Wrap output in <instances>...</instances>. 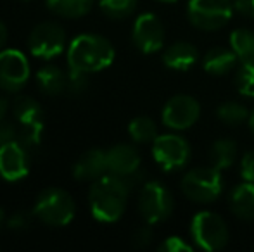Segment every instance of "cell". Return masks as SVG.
Segmentation results:
<instances>
[{"mask_svg": "<svg viewBox=\"0 0 254 252\" xmlns=\"http://www.w3.org/2000/svg\"><path fill=\"white\" fill-rule=\"evenodd\" d=\"M131 187L116 175H104L95 180L88 192L90 211L97 221L114 223L123 216Z\"/></svg>", "mask_w": 254, "mask_h": 252, "instance_id": "obj_1", "label": "cell"}, {"mask_svg": "<svg viewBox=\"0 0 254 252\" xmlns=\"http://www.w3.org/2000/svg\"><path fill=\"white\" fill-rule=\"evenodd\" d=\"M138 211L149 225L166 221L173 212V195L161 182H147L138 195Z\"/></svg>", "mask_w": 254, "mask_h": 252, "instance_id": "obj_7", "label": "cell"}, {"mask_svg": "<svg viewBox=\"0 0 254 252\" xmlns=\"http://www.w3.org/2000/svg\"><path fill=\"white\" fill-rule=\"evenodd\" d=\"M33 212L42 223L49 226H66L73 221L76 205L66 190L51 187L38 194Z\"/></svg>", "mask_w": 254, "mask_h": 252, "instance_id": "obj_3", "label": "cell"}, {"mask_svg": "<svg viewBox=\"0 0 254 252\" xmlns=\"http://www.w3.org/2000/svg\"><path fill=\"white\" fill-rule=\"evenodd\" d=\"M30 157L28 149L19 140H12L0 147V176L7 182H19L28 175Z\"/></svg>", "mask_w": 254, "mask_h": 252, "instance_id": "obj_13", "label": "cell"}, {"mask_svg": "<svg viewBox=\"0 0 254 252\" xmlns=\"http://www.w3.org/2000/svg\"><path fill=\"white\" fill-rule=\"evenodd\" d=\"M199 59V50L189 42H177L163 55V62L173 71H189Z\"/></svg>", "mask_w": 254, "mask_h": 252, "instance_id": "obj_16", "label": "cell"}, {"mask_svg": "<svg viewBox=\"0 0 254 252\" xmlns=\"http://www.w3.org/2000/svg\"><path fill=\"white\" fill-rule=\"evenodd\" d=\"M235 159H237V144L232 138H220L211 145L209 162L213 168L223 171L234 166Z\"/></svg>", "mask_w": 254, "mask_h": 252, "instance_id": "obj_21", "label": "cell"}, {"mask_svg": "<svg viewBox=\"0 0 254 252\" xmlns=\"http://www.w3.org/2000/svg\"><path fill=\"white\" fill-rule=\"evenodd\" d=\"M131 38L135 47L144 54H154L159 50L164 44V28L156 14H140L133 24Z\"/></svg>", "mask_w": 254, "mask_h": 252, "instance_id": "obj_12", "label": "cell"}, {"mask_svg": "<svg viewBox=\"0 0 254 252\" xmlns=\"http://www.w3.org/2000/svg\"><path fill=\"white\" fill-rule=\"evenodd\" d=\"M241 176L244 182L254 183V151L241 159Z\"/></svg>", "mask_w": 254, "mask_h": 252, "instance_id": "obj_32", "label": "cell"}, {"mask_svg": "<svg viewBox=\"0 0 254 252\" xmlns=\"http://www.w3.org/2000/svg\"><path fill=\"white\" fill-rule=\"evenodd\" d=\"M37 83L45 95H59L67 90V74L57 66H44L37 73Z\"/></svg>", "mask_w": 254, "mask_h": 252, "instance_id": "obj_19", "label": "cell"}, {"mask_svg": "<svg viewBox=\"0 0 254 252\" xmlns=\"http://www.w3.org/2000/svg\"><path fill=\"white\" fill-rule=\"evenodd\" d=\"M28 49L33 57L45 61L61 55L66 49L64 28L56 21H44L37 24L28 37Z\"/></svg>", "mask_w": 254, "mask_h": 252, "instance_id": "obj_8", "label": "cell"}, {"mask_svg": "<svg viewBox=\"0 0 254 252\" xmlns=\"http://www.w3.org/2000/svg\"><path fill=\"white\" fill-rule=\"evenodd\" d=\"M235 85L244 97H254V64L241 62V67L235 74Z\"/></svg>", "mask_w": 254, "mask_h": 252, "instance_id": "obj_27", "label": "cell"}, {"mask_svg": "<svg viewBox=\"0 0 254 252\" xmlns=\"http://www.w3.org/2000/svg\"><path fill=\"white\" fill-rule=\"evenodd\" d=\"M234 10L241 16L254 19V0H234Z\"/></svg>", "mask_w": 254, "mask_h": 252, "instance_id": "obj_35", "label": "cell"}, {"mask_svg": "<svg viewBox=\"0 0 254 252\" xmlns=\"http://www.w3.org/2000/svg\"><path fill=\"white\" fill-rule=\"evenodd\" d=\"M99 5L111 19H125L135 10L137 0H101Z\"/></svg>", "mask_w": 254, "mask_h": 252, "instance_id": "obj_26", "label": "cell"}, {"mask_svg": "<svg viewBox=\"0 0 254 252\" xmlns=\"http://www.w3.org/2000/svg\"><path fill=\"white\" fill-rule=\"evenodd\" d=\"M152 155L163 171H177L190 159V145L180 135H157L152 142Z\"/></svg>", "mask_w": 254, "mask_h": 252, "instance_id": "obj_9", "label": "cell"}, {"mask_svg": "<svg viewBox=\"0 0 254 252\" xmlns=\"http://www.w3.org/2000/svg\"><path fill=\"white\" fill-rule=\"evenodd\" d=\"M182 192L192 202H199V204L214 202L223 192L221 171L213 166L192 169L182 180Z\"/></svg>", "mask_w": 254, "mask_h": 252, "instance_id": "obj_4", "label": "cell"}, {"mask_svg": "<svg viewBox=\"0 0 254 252\" xmlns=\"http://www.w3.org/2000/svg\"><path fill=\"white\" fill-rule=\"evenodd\" d=\"M7 223V216H5V211H3V207H0V228H2L3 225Z\"/></svg>", "mask_w": 254, "mask_h": 252, "instance_id": "obj_38", "label": "cell"}, {"mask_svg": "<svg viewBox=\"0 0 254 252\" xmlns=\"http://www.w3.org/2000/svg\"><path fill=\"white\" fill-rule=\"evenodd\" d=\"M107 173L116 176H130L140 169V154L130 144H118L106 152Z\"/></svg>", "mask_w": 254, "mask_h": 252, "instance_id": "obj_14", "label": "cell"}, {"mask_svg": "<svg viewBox=\"0 0 254 252\" xmlns=\"http://www.w3.org/2000/svg\"><path fill=\"white\" fill-rule=\"evenodd\" d=\"M87 88H88V73L69 69V73H67V92H71L74 95H80L83 92H87Z\"/></svg>", "mask_w": 254, "mask_h": 252, "instance_id": "obj_29", "label": "cell"}, {"mask_svg": "<svg viewBox=\"0 0 254 252\" xmlns=\"http://www.w3.org/2000/svg\"><path fill=\"white\" fill-rule=\"evenodd\" d=\"M94 0H47L49 10L61 17L76 19L90 12Z\"/></svg>", "mask_w": 254, "mask_h": 252, "instance_id": "obj_22", "label": "cell"}, {"mask_svg": "<svg viewBox=\"0 0 254 252\" xmlns=\"http://www.w3.org/2000/svg\"><path fill=\"white\" fill-rule=\"evenodd\" d=\"M5 42H7V28H5V24L0 21V50L3 49Z\"/></svg>", "mask_w": 254, "mask_h": 252, "instance_id": "obj_37", "label": "cell"}, {"mask_svg": "<svg viewBox=\"0 0 254 252\" xmlns=\"http://www.w3.org/2000/svg\"><path fill=\"white\" fill-rule=\"evenodd\" d=\"M190 235L194 244L202 251H220L227 246L228 228L216 212L202 211L192 218Z\"/></svg>", "mask_w": 254, "mask_h": 252, "instance_id": "obj_5", "label": "cell"}, {"mask_svg": "<svg viewBox=\"0 0 254 252\" xmlns=\"http://www.w3.org/2000/svg\"><path fill=\"white\" fill-rule=\"evenodd\" d=\"M42 133H44V123H30V125H19L17 128V137L26 149H33L40 145Z\"/></svg>", "mask_w": 254, "mask_h": 252, "instance_id": "obj_28", "label": "cell"}, {"mask_svg": "<svg viewBox=\"0 0 254 252\" xmlns=\"http://www.w3.org/2000/svg\"><path fill=\"white\" fill-rule=\"evenodd\" d=\"M234 14L230 0H189L187 16L195 28L214 31L223 28Z\"/></svg>", "mask_w": 254, "mask_h": 252, "instance_id": "obj_6", "label": "cell"}, {"mask_svg": "<svg viewBox=\"0 0 254 252\" xmlns=\"http://www.w3.org/2000/svg\"><path fill=\"white\" fill-rule=\"evenodd\" d=\"M35 212L30 211H16L7 218V228L16 230V232H23V230L30 228L31 219H33Z\"/></svg>", "mask_w": 254, "mask_h": 252, "instance_id": "obj_30", "label": "cell"}, {"mask_svg": "<svg viewBox=\"0 0 254 252\" xmlns=\"http://www.w3.org/2000/svg\"><path fill=\"white\" fill-rule=\"evenodd\" d=\"M249 128H251V133L254 135V111L249 114Z\"/></svg>", "mask_w": 254, "mask_h": 252, "instance_id": "obj_39", "label": "cell"}, {"mask_svg": "<svg viewBox=\"0 0 254 252\" xmlns=\"http://www.w3.org/2000/svg\"><path fill=\"white\" fill-rule=\"evenodd\" d=\"M152 242V228L151 225H145L137 228V232L133 233V244L137 247H147Z\"/></svg>", "mask_w": 254, "mask_h": 252, "instance_id": "obj_34", "label": "cell"}, {"mask_svg": "<svg viewBox=\"0 0 254 252\" xmlns=\"http://www.w3.org/2000/svg\"><path fill=\"white\" fill-rule=\"evenodd\" d=\"M239 62V57L232 49L225 47H214L204 55L202 67L206 73L213 74V76H223V74L230 73Z\"/></svg>", "mask_w": 254, "mask_h": 252, "instance_id": "obj_18", "label": "cell"}, {"mask_svg": "<svg viewBox=\"0 0 254 252\" xmlns=\"http://www.w3.org/2000/svg\"><path fill=\"white\" fill-rule=\"evenodd\" d=\"M230 49L237 54L239 62L254 64V33L249 30H235L230 35Z\"/></svg>", "mask_w": 254, "mask_h": 252, "instance_id": "obj_23", "label": "cell"}, {"mask_svg": "<svg viewBox=\"0 0 254 252\" xmlns=\"http://www.w3.org/2000/svg\"><path fill=\"white\" fill-rule=\"evenodd\" d=\"M249 114L251 112L244 107L242 104H237V102H225L218 107L216 116L221 123L225 125H241L246 119H249Z\"/></svg>", "mask_w": 254, "mask_h": 252, "instance_id": "obj_25", "label": "cell"}, {"mask_svg": "<svg viewBox=\"0 0 254 252\" xmlns=\"http://www.w3.org/2000/svg\"><path fill=\"white\" fill-rule=\"evenodd\" d=\"M228 205L230 211L234 212L237 218L246 219V221H253L254 219V183L244 182L234 187L228 197Z\"/></svg>", "mask_w": 254, "mask_h": 252, "instance_id": "obj_17", "label": "cell"}, {"mask_svg": "<svg viewBox=\"0 0 254 252\" xmlns=\"http://www.w3.org/2000/svg\"><path fill=\"white\" fill-rule=\"evenodd\" d=\"M201 105L190 95H175L163 109V123L171 130H189L197 123Z\"/></svg>", "mask_w": 254, "mask_h": 252, "instance_id": "obj_11", "label": "cell"}, {"mask_svg": "<svg viewBox=\"0 0 254 252\" xmlns=\"http://www.w3.org/2000/svg\"><path fill=\"white\" fill-rule=\"evenodd\" d=\"M114 61V47L101 35H80L67 47V66L73 71L97 73Z\"/></svg>", "mask_w": 254, "mask_h": 252, "instance_id": "obj_2", "label": "cell"}, {"mask_svg": "<svg viewBox=\"0 0 254 252\" xmlns=\"http://www.w3.org/2000/svg\"><path fill=\"white\" fill-rule=\"evenodd\" d=\"M157 249L161 252H192L194 247L185 242L184 239H180V237H168Z\"/></svg>", "mask_w": 254, "mask_h": 252, "instance_id": "obj_31", "label": "cell"}, {"mask_svg": "<svg viewBox=\"0 0 254 252\" xmlns=\"http://www.w3.org/2000/svg\"><path fill=\"white\" fill-rule=\"evenodd\" d=\"M161 2H166V3H173V2H177V0H161Z\"/></svg>", "mask_w": 254, "mask_h": 252, "instance_id": "obj_40", "label": "cell"}, {"mask_svg": "<svg viewBox=\"0 0 254 252\" xmlns=\"http://www.w3.org/2000/svg\"><path fill=\"white\" fill-rule=\"evenodd\" d=\"M14 118L19 125H30V123H44V111L42 105L30 95H19L14 99L10 105Z\"/></svg>", "mask_w": 254, "mask_h": 252, "instance_id": "obj_20", "label": "cell"}, {"mask_svg": "<svg viewBox=\"0 0 254 252\" xmlns=\"http://www.w3.org/2000/svg\"><path fill=\"white\" fill-rule=\"evenodd\" d=\"M9 107H10L9 101H7L3 95H0V121H2V119H5L7 112H9Z\"/></svg>", "mask_w": 254, "mask_h": 252, "instance_id": "obj_36", "label": "cell"}, {"mask_svg": "<svg viewBox=\"0 0 254 252\" xmlns=\"http://www.w3.org/2000/svg\"><path fill=\"white\" fill-rule=\"evenodd\" d=\"M128 133H130L131 140L137 144H149L154 142L157 137V126L147 116H138V118L131 119L128 125Z\"/></svg>", "mask_w": 254, "mask_h": 252, "instance_id": "obj_24", "label": "cell"}, {"mask_svg": "<svg viewBox=\"0 0 254 252\" xmlns=\"http://www.w3.org/2000/svg\"><path fill=\"white\" fill-rule=\"evenodd\" d=\"M107 171L106 152L101 149H90L76 161L73 168V176L81 182H95Z\"/></svg>", "mask_w": 254, "mask_h": 252, "instance_id": "obj_15", "label": "cell"}, {"mask_svg": "<svg viewBox=\"0 0 254 252\" xmlns=\"http://www.w3.org/2000/svg\"><path fill=\"white\" fill-rule=\"evenodd\" d=\"M16 137H17V128L14 126L12 123L2 119V121H0V147H3V145L9 144V142L16 140Z\"/></svg>", "mask_w": 254, "mask_h": 252, "instance_id": "obj_33", "label": "cell"}, {"mask_svg": "<svg viewBox=\"0 0 254 252\" xmlns=\"http://www.w3.org/2000/svg\"><path fill=\"white\" fill-rule=\"evenodd\" d=\"M30 80V62L26 55L16 49L0 50V88L5 92H19Z\"/></svg>", "mask_w": 254, "mask_h": 252, "instance_id": "obj_10", "label": "cell"}]
</instances>
